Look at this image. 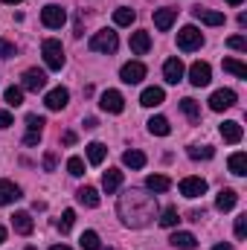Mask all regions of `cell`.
<instances>
[{"label":"cell","instance_id":"obj_5","mask_svg":"<svg viewBox=\"0 0 247 250\" xmlns=\"http://www.w3.org/2000/svg\"><path fill=\"white\" fill-rule=\"evenodd\" d=\"M201 44H204V35H201V29H198V26H184V29L178 32V47H181L184 53L198 50Z\"/></svg>","mask_w":247,"mask_h":250},{"label":"cell","instance_id":"obj_26","mask_svg":"<svg viewBox=\"0 0 247 250\" xmlns=\"http://www.w3.org/2000/svg\"><path fill=\"white\" fill-rule=\"evenodd\" d=\"M76 198H79V204H84V207H99V192L93 187H82L79 192H76Z\"/></svg>","mask_w":247,"mask_h":250},{"label":"cell","instance_id":"obj_10","mask_svg":"<svg viewBox=\"0 0 247 250\" xmlns=\"http://www.w3.org/2000/svg\"><path fill=\"white\" fill-rule=\"evenodd\" d=\"M21 84H23L21 90H32V93H38V90H44V87H47V73L32 67V70H26V73H23V82H21Z\"/></svg>","mask_w":247,"mask_h":250},{"label":"cell","instance_id":"obj_6","mask_svg":"<svg viewBox=\"0 0 247 250\" xmlns=\"http://www.w3.org/2000/svg\"><path fill=\"white\" fill-rule=\"evenodd\" d=\"M239 102V96H236V90H230V87H221V90H215L212 96H209V108L212 111H227V108H233Z\"/></svg>","mask_w":247,"mask_h":250},{"label":"cell","instance_id":"obj_39","mask_svg":"<svg viewBox=\"0 0 247 250\" xmlns=\"http://www.w3.org/2000/svg\"><path fill=\"white\" fill-rule=\"evenodd\" d=\"M12 56H18V47H15L12 41L0 38V59H12Z\"/></svg>","mask_w":247,"mask_h":250},{"label":"cell","instance_id":"obj_49","mask_svg":"<svg viewBox=\"0 0 247 250\" xmlns=\"http://www.w3.org/2000/svg\"><path fill=\"white\" fill-rule=\"evenodd\" d=\"M212 250H233V245H215Z\"/></svg>","mask_w":247,"mask_h":250},{"label":"cell","instance_id":"obj_38","mask_svg":"<svg viewBox=\"0 0 247 250\" xmlns=\"http://www.w3.org/2000/svg\"><path fill=\"white\" fill-rule=\"evenodd\" d=\"M73 221H76V212H73V209H64L62 218H59V230H62V233H70Z\"/></svg>","mask_w":247,"mask_h":250},{"label":"cell","instance_id":"obj_43","mask_svg":"<svg viewBox=\"0 0 247 250\" xmlns=\"http://www.w3.org/2000/svg\"><path fill=\"white\" fill-rule=\"evenodd\" d=\"M23 143H26V146H38V143H41V131H26Z\"/></svg>","mask_w":247,"mask_h":250},{"label":"cell","instance_id":"obj_32","mask_svg":"<svg viewBox=\"0 0 247 250\" xmlns=\"http://www.w3.org/2000/svg\"><path fill=\"white\" fill-rule=\"evenodd\" d=\"M105 154H108V148H105L102 143H90V146H87V160H90L93 166H99V163L105 160Z\"/></svg>","mask_w":247,"mask_h":250},{"label":"cell","instance_id":"obj_19","mask_svg":"<svg viewBox=\"0 0 247 250\" xmlns=\"http://www.w3.org/2000/svg\"><path fill=\"white\" fill-rule=\"evenodd\" d=\"M151 50V35L148 32H134L131 35V53L134 56H145Z\"/></svg>","mask_w":247,"mask_h":250},{"label":"cell","instance_id":"obj_47","mask_svg":"<svg viewBox=\"0 0 247 250\" xmlns=\"http://www.w3.org/2000/svg\"><path fill=\"white\" fill-rule=\"evenodd\" d=\"M96 125H99V123H96L93 117H87V120H84V128H96Z\"/></svg>","mask_w":247,"mask_h":250},{"label":"cell","instance_id":"obj_36","mask_svg":"<svg viewBox=\"0 0 247 250\" xmlns=\"http://www.w3.org/2000/svg\"><path fill=\"white\" fill-rule=\"evenodd\" d=\"M178 221H181V215H178L175 207H169V209L160 212V224H163V227H178Z\"/></svg>","mask_w":247,"mask_h":250},{"label":"cell","instance_id":"obj_8","mask_svg":"<svg viewBox=\"0 0 247 250\" xmlns=\"http://www.w3.org/2000/svg\"><path fill=\"white\" fill-rule=\"evenodd\" d=\"M99 108L102 111H108V114H123L125 111V99L120 90H105L102 96H99Z\"/></svg>","mask_w":247,"mask_h":250},{"label":"cell","instance_id":"obj_44","mask_svg":"<svg viewBox=\"0 0 247 250\" xmlns=\"http://www.w3.org/2000/svg\"><path fill=\"white\" fill-rule=\"evenodd\" d=\"M15 120H12V114L9 111H0V128H12Z\"/></svg>","mask_w":247,"mask_h":250},{"label":"cell","instance_id":"obj_48","mask_svg":"<svg viewBox=\"0 0 247 250\" xmlns=\"http://www.w3.org/2000/svg\"><path fill=\"white\" fill-rule=\"evenodd\" d=\"M3 242H6V227L0 224V245H3Z\"/></svg>","mask_w":247,"mask_h":250},{"label":"cell","instance_id":"obj_50","mask_svg":"<svg viewBox=\"0 0 247 250\" xmlns=\"http://www.w3.org/2000/svg\"><path fill=\"white\" fill-rule=\"evenodd\" d=\"M50 250H70V248H67V245H53Z\"/></svg>","mask_w":247,"mask_h":250},{"label":"cell","instance_id":"obj_28","mask_svg":"<svg viewBox=\"0 0 247 250\" xmlns=\"http://www.w3.org/2000/svg\"><path fill=\"white\" fill-rule=\"evenodd\" d=\"M123 163L128 166V169H143V166H145V154L137 151V148H128V151L123 154Z\"/></svg>","mask_w":247,"mask_h":250},{"label":"cell","instance_id":"obj_2","mask_svg":"<svg viewBox=\"0 0 247 250\" xmlns=\"http://www.w3.org/2000/svg\"><path fill=\"white\" fill-rule=\"evenodd\" d=\"M41 56H44V64L50 70H62L64 67V47H62V41H56V38H47L41 44Z\"/></svg>","mask_w":247,"mask_h":250},{"label":"cell","instance_id":"obj_12","mask_svg":"<svg viewBox=\"0 0 247 250\" xmlns=\"http://www.w3.org/2000/svg\"><path fill=\"white\" fill-rule=\"evenodd\" d=\"M206 192V181L204 178H184L181 181V195L184 198H201Z\"/></svg>","mask_w":247,"mask_h":250},{"label":"cell","instance_id":"obj_41","mask_svg":"<svg viewBox=\"0 0 247 250\" xmlns=\"http://www.w3.org/2000/svg\"><path fill=\"white\" fill-rule=\"evenodd\" d=\"M236 236H239V239L247 236V215H239V218H236Z\"/></svg>","mask_w":247,"mask_h":250},{"label":"cell","instance_id":"obj_24","mask_svg":"<svg viewBox=\"0 0 247 250\" xmlns=\"http://www.w3.org/2000/svg\"><path fill=\"white\" fill-rule=\"evenodd\" d=\"M169 242H172V248H178V250H195L198 248V239H195L192 233H175Z\"/></svg>","mask_w":247,"mask_h":250},{"label":"cell","instance_id":"obj_51","mask_svg":"<svg viewBox=\"0 0 247 250\" xmlns=\"http://www.w3.org/2000/svg\"><path fill=\"white\" fill-rule=\"evenodd\" d=\"M227 3H230V6H242L245 0H227Z\"/></svg>","mask_w":247,"mask_h":250},{"label":"cell","instance_id":"obj_30","mask_svg":"<svg viewBox=\"0 0 247 250\" xmlns=\"http://www.w3.org/2000/svg\"><path fill=\"white\" fill-rule=\"evenodd\" d=\"M134 21H137V12L128 9V6H120V9L114 12V23H117V26H131Z\"/></svg>","mask_w":247,"mask_h":250},{"label":"cell","instance_id":"obj_4","mask_svg":"<svg viewBox=\"0 0 247 250\" xmlns=\"http://www.w3.org/2000/svg\"><path fill=\"white\" fill-rule=\"evenodd\" d=\"M41 23H44L47 29H62L64 23H67V12H64L62 6L50 3V6L41 9Z\"/></svg>","mask_w":247,"mask_h":250},{"label":"cell","instance_id":"obj_31","mask_svg":"<svg viewBox=\"0 0 247 250\" xmlns=\"http://www.w3.org/2000/svg\"><path fill=\"white\" fill-rule=\"evenodd\" d=\"M181 111H184L192 123H201V108H198V102H195V99H189V96L181 99Z\"/></svg>","mask_w":247,"mask_h":250},{"label":"cell","instance_id":"obj_40","mask_svg":"<svg viewBox=\"0 0 247 250\" xmlns=\"http://www.w3.org/2000/svg\"><path fill=\"white\" fill-rule=\"evenodd\" d=\"M44 117H38V114H29V117H26V128H29V131H41V128H44Z\"/></svg>","mask_w":247,"mask_h":250},{"label":"cell","instance_id":"obj_29","mask_svg":"<svg viewBox=\"0 0 247 250\" xmlns=\"http://www.w3.org/2000/svg\"><path fill=\"white\" fill-rule=\"evenodd\" d=\"M186 154H189L192 160H212V157H215V148H212V146H189Z\"/></svg>","mask_w":247,"mask_h":250},{"label":"cell","instance_id":"obj_37","mask_svg":"<svg viewBox=\"0 0 247 250\" xmlns=\"http://www.w3.org/2000/svg\"><path fill=\"white\" fill-rule=\"evenodd\" d=\"M67 172H70L73 178H82V175H84V160H82V157H70V160H67Z\"/></svg>","mask_w":247,"mask_h":250},{"label":"cell","instance_id":"obj_27","mask_svg":"<svg viewBox=\"0 0 247 250\" xmlns=\"http://www.w3.org/2000/svg\"><path fill=\"white\" fill-rule=\"evenodd\" d=\"M169 187H172V181H169L166 175H148V178H145V189H148V192H166Z\"/></svg>","mask_w":247,"mask_h":250},{"label":"cell","instance_id":"obj_22","mask_svg":"<svg viewBox=\"0 0 247 250\" xmlns=\"http://www.w3.org/2000/svg\"><path fill=\"white\" fill-rule=\"evenodd\" d=\"M120 187H123V172H120V169H108V172L102 175V189L111 195V192H117Z\"/></svg>","mask_w":247,"mask_h":250},{"label":"cell","instance_id":"obj_34","mask_svg":"<svg viewBox=\"0 0 247 250\" xmlns=\"http://www.w3.org/2000/svg\"><path fill=\"white\" fill-rule=\"evenodd\" d=\"M79 245H82V250H99L102 248L99 245V233H93V230H84L82 239H79Z\"/></svg>","mask_w":247,"mask_h":250},{"label":"cell","instance_id":"obj_45","mask_svg":"<svg viewBox=\"0 0 247 250\" xmlns=\"http://www.w3.org/2000/svg\"><path fill=\"white\" fill-rule=\"evenodd\" d=\"M44 169H47V172H53V169H56V154H53V151H47V154H44Z\"/></svg>","mask_w":247,"mask_h":250},{"label":"cell","instance_id":"obj_20","mask_svg":"<svg viewBox=\"0 0 247 250\" xmlns=\"http://www.w3.org/2000/svg\"><path fill=\"white\" fill-rule=\"evenodd\" d=\"M221 137H224V143H242L245 131H242V125H239V123L227 120V123L221 125Z\"/></svg>","mask_w":247,"mask_h":250},{"label":"cell","instance_id":"obj_42","mask_svg":"<svg viewBox=\"0 0 247 250\" xmlns=\"http://www.w3.org/2000/svg\"><path fill=\"white\" fill-rule=\"evenodd\" d=\"M227 44H230L233 50H247V38H245V35H233Z\"/></svg>","mask_w":247,"mask_h":250},{"label":"cell","instance_id":"obj_21","mask_svg":"<svg viewBox=\"0 0 247 250\" xmlns=\"http://www.w3.org/2000/svg\"><path fill=\"white\" fill-rule=\"evenodd\" d=\"M12 227H15V233L29 236V233H32V215H29V212H15V215H12Z\"/></svg>","mask_w":247,"mask_h":250},{"label":"cell","instance_id":"obj_16","mask_svg":"<svg viewBox=\"0 0 247 250\" xmlns=\"http://www.w3.org/2000/svg\"><path fill=\"white\" fill-rule=\"evenodd\" d=\"M236 204H239V192L236 189H221L218 198H215V209H221V212H230Z\"/></svg>","mask_w":247,"mask_h":250},{"label":"cell","instance_id":"obj_18","mask_svg":"<svg viewBox=\"0 0 247 250\" xmlns=\"http://www.w3.org/2000/svg\"><path fill=\"white\" fill-rule=\"evenodd\" d=\"M192 15H195L201 23H206V26H221V23H224V15H221V12H212V9H201V6H198V9H192Z\"/></svg>","mask_w":247,"mask_h":250},{"label":"cell","instance_id":"obj_11","mask_svg":"<svg viewBox=\"0 0 247 250\" xmlns=\"http://www.w3.org/2000/svg\"><path fill=\"white\" fill-rule=\"evenodd\" d=\"M67 102H70V90H67V87H53V90L44 96V105H47L50 111H62V108H67Z\"/></svg>","mask_w":247,"mask_h":250},{"label":"cell","instance_id":"obj_35","mask_svg":"<svg viewBox=\"0 0 247 250\" xmlns=\"http://www.w3.org/2000/svg\"><path fill=\"white\" fill-rule=\"evenodd\" d=\"M224 70L239 76V79H247V64H242L239 59H224Z\"/></svg>","mask_w":247,"mask_h":250},{"label":"cell","instance_id":"obj_52","mask_svg":"<svg viewBox=\"0 0 247 250\" xmlns=\"http://www.w3.org/2000/svg\"><path fill=\"white\" fill-rule=\"evenodd\" d=\"M3 3H21V0H3Z\"/></svg>","mask_w":247,"mask_h":250},{"label":"cell","instance_id":"obj_17","mask_svg":"<svg viewBox=\"0 0 247 250\" xmlns=\"http://www.w3.org/2000/svg\"><path fill=\"white\" fill-rule=\"evenodd\" d=\"M21 198V187L12 181H0V207H9Z\"/></svg>","mask_w":247,"mask_h":250},{"label":"cell","instance_id":"obj_54","mask_svg":"<svg viewBox=\"0 0 247 250\" xmlns=\"http://www.w3.org/2000/svg\"><path fill=\"white\" fill-rule=\"evenodd\" d=\"M99 250H102V248H99ZM108 250H114V248H108Z\"/></svg>","mask_w":247,"mask_h":250},{"label":"cell","instance_id":"obj_46","mask_svg":"<svg viewBox=\"0 0 247 250\" xmlns=\"http://www.w3.org/2000/svg\"><path fill=\"white\" fill-rule=\"evenodd\" d=\"M62 143H64V146H73V143H76V134H73V131H67V134L62 137Z\"/></svg>","mask_w":247,"mask_h":250},{"label":"cell","instance_id":"obj_14","mask_svg":"<svg viewBox=\"0 0 247 250\" xmlns=\"http://www.w3.org/2000/svg\"><path fill=\"white\" fill-rule=\"evenodd\" d=\"M163 102H166L163 87H145V90L140 93V105H145V108H157V105H163Z\"/></svg>","mask_w":247,"mask_h":250},{"label":"cell","instance_id":"obj_23","mask_svg":"<svg viewBox=\"0 0 247 250\" xmlns=\"http://www.w3.org/2000/svg\"><path fill=\"white\" fill-rule=\"evenodd\" d=\"M227 166H230V172H233V175L245 178V175H247V154H245V151H236V154H230Z\"/></svg>","mask_w":247,"mask_h":250},{"label":"cell","instance_id":"obj_1","mask_svg":"<svg viewBox=\"0 0 247 250\" xmlns=\"http://www.w3.org/2000/svg\"><path fill=\"white\" fill-rule=\"evenodd\" d=\"M117 212H120L125 227L143 230V227H148L157 218V198L148 189H128L125 195H120Z\"/></svg>","mask_w":247,"mask_h":250},{"label":"cell","instance_id":"obj_25","mask_svg":"<svg viewBox=\"0 0 247 250\" xmlns=\"http://www.w3.org/2000/svg\"><path fill=\"white\" fill-rule=\"evenodd\" d=\"M148 131H151L154 137H169V134H172V125H169L166 117H151V120H148Z\"/></svg>","mask_w":247,"mask_h":250},{"label":"cell","instance_id":"obj_9","mask_svg":"<svg viewBox=\"0 0 247 250\" xmlns=\"http://www.w3.org/2000/svg\"><path fill=\"white\" fill-rule=\"evenodd\" d=\"M120 79H123L125 84H140V82L145 79V64H143V62H128V64H123Z\"/></svg>","mask_w":247,"mask_h":250},{"label":"cell","instance_id":"obj_7","mask_svg":"<svg viewBox=\"0 0 247 250\" xmlns=\"http://www.w3.org/2000/svg\"><path fill=\"white\" fill-rule=\"evenodd\" d=\"M189 82H192L195 87H206V84L212 82V67L206 62H195L189 67Z\"/></svg>","mask_w":247,"mask_h":250},{"label":"cell","instance_id":"obj_33","mask_svg":"<svg viewBox=\"0 0 247 250\" xmlns=\"http://www.w3.org/2000/svg\"><path fill=\"white\" fill-rule=\"evenodd\" d=\"M3 99H6V105H9V108H18V105H23V90L12 84V87H6Z\"/></svg>","mask_w":247,"mask_h":250},{"label":"cell","instance_id":"obj_15","mask_svg":"<svg viewBox=\"0 0 247 250\" xmlns=\"http://www.w3.org/2000/svg\"><path fill=\"white\" fill-rule=\"evenodd\" d=\"M175 21H178V9H157V12H154V26H157L160 32L172 29Z\"/></svg>","mask_w":247,"mask_h":250},{"label":"cell","instance_id":"obj_53","mask_svg":"<svg viewBox=\"0 0 247 250\" xmlns=\"http://www.w3.org/2000/svg\"><path fill=\"white\" fill-rule=\"evenodd\" d=\"M26 250H35V248H32V245H29V248H26Z\"/></svg>","mask_w":247,"mask_h":250},{"label":"cell","instance_id":"obj_3","mask_svg":"<svg viewBox=\"0 0 247 250\" xmlns=\"http://www.w3.org/2000/svg\"><path fill=\"white\" fill-rule=\"evenodd\" d=\"M117 47H120V38H117L114 29H102V32H96V35L90 38V50H93V53L111 56V53H117Z\"/></svg>","mask_w":247,"mask_h":250},{"label":"cell","instance_id":"obj_13","mask_svg":"<svg viewBox=\"0 0 247 250\" xmlns=\"http://www.w3.org/2000/svg\"><path fill=\"white\" fill-rule=\"evenodd\" d=\"M184 73H186V67L181 59H169V62L163 64V79L169 82V84H178L181 79H184Z\"/></svg>","mask_w":247,"mask_h":250}]
</instances>
